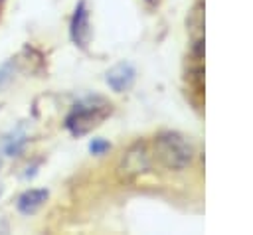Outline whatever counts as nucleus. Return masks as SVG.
Returning a JSON list of instances; mask_svg holds the SVG:
<instances>
[{"label": "nucleus", "instance_id": "nucleus-5", "mask_svg": "<svg viewBox=\"0 0 253 235\" xmlns=\"http://www.w3.org/2000/svg\"><path fill=\"white\" fill-rule=\"evenodd\" d=\"M134 81V69L128 63H119L117 67H113L107 73V83L115 89V91H125L132 85Z\"/></svg>", "mask_w": 253, "mask_h": 235}, {"label": "nucleus", "instance_id": "nucleus-6", "mask_svg": "<svg viewBox=\"0 0 253 235\" xmlns=\"http://www.w3.org/2000/svg\"><path fill=\"white\" fill-rule=\"evenodd\" d=\"M45 199H47V192L45 190H28L18 197L16 205L24 215H30V213H36L45 203Z\"/></svg>", "mask_w": 253, "mask_h": 235}, {"label": "nucleus", "instance_id": "nucleus-4", "mask_svg": "<svg viewBox=\"0 0 253 235\" xmlns=\"http://www.w3.org/2000/svg\"><path fill=\"white\" fill-rule=\"evenodd\" d=\"M71 38L81 47H85L89 41V12L85 8V2H79V6L75 8L71 20Z\"/></svg>", "mask_w": 253, "mask_h": 235}, {"label": "nucleus", "instance_id": "nucleus-2", "mask_svg": "<svg viewBox=\"0 0 253 235\" xmlns=\"http://www.w3.org/2000/svg\"><path fill=\"white\" fill-rule=\"evenodd\" d=\"M154 152L156 158L172 170H180L190 164L192 160V146L180 136V134H160L154 140Z\"/></svg>", "mask_w": 253, "mask_h": 235}, {"label": "nucleus", "instance_id": "nucleus-10", "mask_svg": "<svg viewBox=\"0 0 253 235\" xmlns=\"http://www.w3.org/2000/svg\"><path fill=\"white\" fill-rule=\"evenodd\" d=\"M0 194H2V188H0Z\"/></svg>", "mask_w": 253, "mask_h": 235}, {"label": "nucleus", "instance_id": "nucleus-1", "mask_svg": "<svg viewBox=\"0 0 253 235\" xmlns=\"http://www.w3.org/2000/svg\"><path fill=\"white\" fill-rule=\"evenodd\" d=\"M109 113H111V105L107 101L95 97L85 103H79L67 117L65 126L71 130V134L81 136V134L89 132L93 126H97Z\"/></svg>", "mask_w": 253, "mask_h": 235}, {"label": "nucleus", "instance_id": "nucleus-7", "mask_svg": "<svg viewBox=\"0 0 253 235\" xmlns=\"http://www.w3.org/2000/svg\"><path fill=\"white\" fill-rule=\"evenodd\" d=\"M24 144H26V136L24 134H14V136H10L6 140V152L10 156H14V154H18L24 148Z\"/></svg>", "mask_w": 253, "mask_h": 235}, {"label": "nucleus", "instance_id": "nucleus-9", "mask_svg": "<svg viewBox=\"0 0 253 235\" xmlns=\"http://www.w3.org/2000/svg\"><path fill=\"white\" fill-rule=\"evenodd\" d=\"M4 77H6V69H2V71H0V83H2V79H4Z\"/></svg>", "mask_w": 253, "mask_h": 235}, {"label": "nucleus", "instance_id": "nucleus-8", "mask_svg": "<svg viewBox=\"0 0 253 235\" xmlns=\"http://www.w3.org/2000/svg\"><path fill=\"white\" fill-rule=\"evenodd\" d=\"M89 150L93 154H103L105 150H109V142L107 140H101V138H95L91 144H89Z\"/></svg>", "mask_w": 253, "mask_h": 235}, {"label": "nucleus", "instance_id": "nucleus-3", "mask_svg": "<svg viewBox=\"0 0 253 235\" xmlns=\"http://www.w3.org/2000/svg\"><path fill=\"white\" fill-rule=\"evenodd\" d=\"M150 168V158H148V150L142 142H136L132 148L126 150L125 158H123V164H121V170L125 176H136V174H142Z\"/></svg>", "mask_w": 253, "mask_h": 235}]
</instances>
